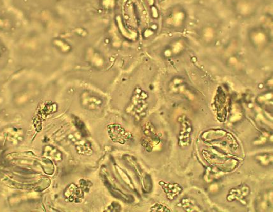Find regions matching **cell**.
<instances>
[{"instance_id": "3", "label": "cell", "mask_w": 273, "mask_h": 212, "mask_svg": "<svg viewBox=\"0 0 273 212\" xmlns=\"http://www.w3.org/2000/svg\"><path fill=\"white\" fill-rule=\"evenodd\" d=\"M23 132L17 128H7L0 133V138L7 143L17 144L22 141Z\"/></svg>"}, {"instance_id": "5", "label": "cell", "mask_w": 273, "mask_h": 212, "mask_svg": "<svg viewBox=\"0 0 273 212\" xmlns=\"http://www.w3.org/2000/svg\"><path fill=\"white\" fill-rule=\"evenodd\" d=\"M51 152L49 148V146H48L45 149V153L47 155V156L50 157L51 159L55 160H60L61 158V154L56 149L51 147Z\"/></svg>"}, {"instance_id": "2", "label": "cell", "mask_w": 273, "mask_h": 212, "mask_svg": "<svg viewBox=\"0 0 273 212\" xmlns=\"http://www.w3.org/2000/svg\"><path fill=\"white\" fill-rule=\"evenodd\" d=\"M248 35L251 45L257 50H262L266 47L269 43V36L263 30H254Z\"/></svg>"}, {"instance_id": "4", "label": "cell", "mask_w": 273, "mask_h": 212, "mask_svg": "<svg viewBox=\"0 0 273 212\" xmlns=\"http://www.w3.org/2000/svg\"><path fill=\"white\" fill-rule=\"evenodd\" d=\"M84 98L90 100V102H84V105L89 110H96L101 105L102 101L99 98L94 97L93 95L89 94H84Z\"/></svg>"}, {"instance_id": "1", "label": "cell", "mask_w": 273, "mask_h": 212, "mask_svg": "<svg viewBox=\"0 0 273 212\" xmlns=\"http://www.w3.org/2000/svg\"><path fill=\"white\" fill-rule=\"evenodd\" d=\"M188 48L187 40L183 37L177 38L166 46L164 51V55L168 57V58L182 56L186 52Z\"/></svg>"}]
</instances>
